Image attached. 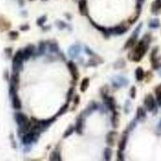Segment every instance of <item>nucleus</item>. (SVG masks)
Listing matches in <instances>:
<instances>
[{"label": "nucleus", "instance_id": "1", "mask_svg": "<svg viewBox=\"0 0 161 161\" xmlns=\"http://www.w3.org/2000/svg\"><path fill=\"white\" fill-rule=\"evenodd\" d=\"M150 42H151V35H148V34L145 35L142 40L139 41V43L135 46V48L131 52V53L129 54V55H131L129 56V59L132 60L135 62H140L147 52Z\"/></svg>", "mask_w": 161, "mask_h": 161}, {"label": "nucleus", "instance_id": "2", "mask_svg": "<svg viewBox=\"0 0 161 161\" xmlns=\"http://www.w3.org/2000/svg\"><path fill=\"white\" fill-rule=\"evenodd\" d=\"M14 119L19 126V133L25 134L31 128V122L29 121L27 117L24 114L21 112H17L14 114Z\"/></svg>", "mask_w": 161, "mask_h": 161}, {"label": "nucleus", "instance_id": "3", "mask_svg": "<svg viewBox=\"0 0 161 161\" xmlns=\"http://www.w3.org/2000/svg\"><path fill=\"white\" fill-rule=\"evenodd\" d=\"M24 57L22 50H18L12 58V69L14 72H19L23 68Z\"/></svg>", "mask_w": 161, "mask_h": 161}, {"label": "nucleus", "instance_id": "4", "mask_svg": "<svg viewBox=\"0 0 161 161\" xmlns=\"http://www.w3.org/2000/svg\"><path fill=\"white\" fill-rule=\"evenodd\" d=\"M141 27H142V24H140V25H139V27H136L135 31L133 32L132 36H130V38L127 40V41L126 42L125 46H124V48H125V49H127V48H131V47H133V46H134V44H135V43H136V40H137L138 35H139V33H140Z\"/></svg>", "mask_w": 161, "mask_h": 161}, {"label": "nucleus", "instance_id": "5", "mask_svg": "<svg viewBox=\"0 0 161 161\" xmlns=\"http://www.w3.org/2000/svg\"><path fill=\"white\" fill-rule=\"evenodd\" d=\"M38 133L35 132L33 130H31V131H29L28 133L27 132L24 134V135L23 136V139H22V141L24 143V144L28 145L33 142L35 139H37V138H38Z\"/></svg>", "mask_w": 161, "mask_h": 161}, {"label": "nucleus", "instance_id": "6", "mask_svg": "<svg viewBox=\"0 0 161 161\" xmlns=\"http://www.w3.org/2000/svg\"><path fill=\"white\" fill-rule=\"evenodd\" d=\"M144 106L148 111H153L156 109V101L152 94H147L144 98Z\"/></svg>", "mask_w": 161, "mask_h": 161}, {"label": "nucleus", "instance_id": "7", "mask_svg": "<svg viewBox=\"0 0 161 161\" xmlns=\"http://www.w3.org/2000/svg\"><path fill=\"white\" fill-rule=\"evenodd\" d=\"M68 68H69V70L71 72V75L72 76L73 80L75 82H77L78 77H79V72H78L77 65H75L72 61H69V62H68Z\"/></svg>", "mask_w": 161, "mask_h": 161}, {"label": "nucleus", "instance_id": "8", "mask_svg": "<svg viewBox=\"0 0 161 161\" xmlns=\"http://www.w3.org/2000/svg\"><path fill=\"white\" fill-rule=\"evenodd\" d=\"M104 99V103L106 104V106L108 107L111 111H114L116 109V103H115V100L114 98L113 97H109L108 95L107 96H105L103 98Z\"/></svg>", "mask_w": 161, "mask_h": 161}, {"label": "nucleus", "instance_id": "9", "mask_svg": "<svg viewBox=\"0 0 161 161\" xmlns=\"http://www.w3.org/2000/svg\"><path fill=\"white\" fill-rule=\"evenodd\" d=\"M109 31H110V34H114V35H122V34H124L125 32H127V27L124 25H118V26H116L113 28L108 29Z\"/></svg>", "mask_w": 161, "mask_h": 161}, {"label": "nucleus", "instance_id": "10", "mask_svg": "<svg viewBox=\"0 0 161 161\" xmlns=\"http://www.w3.org/2000/svg\"><path fill=\"white\" fill-rule=\"evenodd\" d=\"M34 52H35V46L32 45V44H29V45L27 46L26 48H24V50L23 51L24 60H28L29 58L33 55Z\"/></svg>", "mask_w": 161, "mask_h": 161}, {"label": "nucleus", "instance_id": "11", "mask_svg": "<svg viewBox=\"0 0 161 161\" xmlns=\"http://www.w3.org/2000/svg\"><path fill=\"white\" fill-rule=\"evenodd\" d=\"M83 128H84V118L81 115L80 117H78L77 123H76V127H75L76 132H77L78 135H82Z\"/></svg>", "mask_w": 161, "mask_h": 161}, {"label": "nucleus", "instance_id": "12", "mask_svg": "<svg viewBox=\"0 0 161 161\" xmlns=\"http://www.w3.org/2000/svg\"><path fill=\"white\" fill-rule=\"evenodd\" d=\"M78 8L81 14L87 15L88 14V8H87V0H80L78 2Z\"/></svg>", "mask_w": 161, "mask_h": 161}, {"label": "nucleus", "instance_id": "13", "mask_svg": "<svg viewBox=\"0 0 161 161\" xmlns=\"http://www.w3.org/2000/svg\"><path fill=\"white\" fill-rule=\"evenodd\" d=\"M117 135L116 131H110V132L106 135V143L109 146H114V143H115V136Z\"/></svg>", "mask_w": 161, "mask_h": 161}, {"label": "nucleus", "instance_id": "14", "mask_svg": "<svg viewBox=\"0 0 161 161\" xmlns=\"http://www.w3.org/2000/svg\"><path fill=\"white\" fill-rule=\"evenodd\" d=\"M127 139H128V132L127 130L124 131V133L123 134V136H122V139H121L120 142L118 143V149L121 150V151H123V150L126 148V145H127Z\"/></svg>", "mask_w": 161, "mask_h": 161}, {"label": "nucleus", "instance_id": "15", "mask_svg": "<svg viewBox=\"0 0 161 161\" xmlns=\"http://www.w3.org/2000/svg\"><path fill=\"white\" fill-rule=\"evenodd\" d=\"M19 85V72H13L11 77V82H10V85H13V86L18 88Z\"/></svg>", "mask_w": 161, "mask_h": 161}, {"label": "nucleus", "instance_id": "16", "mask_svg": "<svg viewBox=\"0 0 161 161\" xmlns=\"http://www.w3.org/2000/svg\"><path fill=\"white\" fill-rule=\"evenodd\" d=\"M12 106L15 110H20L22 108V102L17 94L12 96Z\"/></svg>", "mask_w": 161, "mask_h": 161}, {"label": "nucleus", "instance_id": "17", "mask_svg": "<svg viewBox=\"0 0 161 161\" xmlns=\"http://www.w3.org/2000/svg\"><path fill=\"white\" fill-rule=\"evenodd\" d=\"M145 77V72L141 67H138L135 69V78L139 82H142Z\"/></svg>", "mask_w": 161, "mask_h": 161}, {"label": "nucleus", "instance_id": "18", "mask_svg": "<svg viewBox=\"0 0 161 161\" xmlns=\"http://www.w3.org/2000/svg\"><path fill=\"white\" fill-rule=\"evenodd\" d=\"M11 27V24L2 17H0V31H4Z\"/></svg>", "mask_w": 161, "mask_h": 161}, {"label": "nucleus", "instance_id": "19", "mask_svg": "<svg viewBox=\"0 0 161 161\" xmlns=\"http://www.w3.org/2000/svg\"><path fill=\"white\" fill-rule=\"evenodd\" d=\"M90 22H91V24L93 25L94 27H95L96 28H98V31H100L101 32V33L103 34L104 36H106V37H108L109 35H110V31H109L108 29H106L105 28V27H101V26H99V25H98L97 24H95L94 21H92L91 19H90Z\"/></svg>", "mask_w": 161, "mask_h": 161}, {"label": "nucleus", "instance_id": "20", "mask_svg": "<svg viewBox=\"0 0 161 161\" xmlns=\"http://www.w3.org/2000/svg\"><path fill=\"white\" fill-rule=\"evenodd\" d=\"M111 123L114 128L118 127V113L116 111H113V114L111 116Z\"/></svg>", "mask_w": 161, "mask_h": 161}, {"label": "nucleus", "instance_id": "21", "mask_svg": "<svg viewBox=\"0 0 161 161\" xmlns=\"http://www.w3.org/2000/svg\"><path fill=\"white\" fill-rule=\"evenodd\" d=\"M161 9V0H156L152 5V12L157 14V11Z\"/></svg>", "mask_w": 161, "mask_h": 161}, {"label": "nucleus", "instance_id": "22", "mask_svg": "<svg viewBox=\"0 0 161 161\" xmlns=\"http://www.w3.org/2000/svg\"><path fill=\"white\" fill-rule=\"evenodd\" d=\"M89 85V78H84V79L82 80V83H81V86H80V89H81V91L82 92H85L86 91V89H88V87Z\"/></svg>", "mask_w": 161, "mask_h": 161}, {"label": "nucleus", "instance_id": "23", "mask_svg": "<svg viewBox=\"0 0 161 161\" xmlns=\"http://www.w3.org/2000/svg\"><path fill=\"white\" fill-rule=\"evenodd\" d=\"M145 117H146L145 111L142 107H139V108L137 109V112H136V119L141 120L143 118H144Z\"/></svg>", "mask_w": 161, "mask_h": 161}, {"label": "nucleus", "instance_id": "24", "mask_svg": "<svg viewBox=\"0 0 161 161\" xmlns=\"http://www.w3.org/2000/svg\"><path fill=\"white\" fill-rule=\"evenodd\" d=\"M155 92H156V95L157 102L159 106H161V84L156 88Z\"/></svg>", "mask_w": 161, "mask_h": 161}, {"label": "nucleus", "instance_id": "25", "mask_svg": "<svg viewBox=\"0 0 161 161\" xmlns=\"http://www.w3.org/2000/svg\"><path fill=\"white\" fill-rule=\"evenodd\" d=\"M50 160H54V161H59L61 160V158H60V155L59 153V152H53L51 153L50 155V158H49Z\"/></svg>", "mask_w": 161, "mask_h": 161}, {"label": "nucleus", "instance_id": "26", "mask_svg": "<svg viewBox=\"0 0 161 161\" xmlns=\"http://www.w3.org/2000/svg\"><path fill=\"white\" fill-rule=\"evenodd\" d=\"M111 156H112V150L109 147H106L104 151V159L106 160H111Z\"/></svg>", "mask_w": 161, "mask_h": 161}, {"label": "nucleus", "instance_id": "27", "mask_svg": "<svg viewBox=\"0 0 161 161\" xmlns=\"http://www.w3.org/2000/svg\"><path fill=\"white\" fill-rule=\"evenodd\" d=\"M149 27L152 28H157L159 27V20L158 19H152L149 23Z\"/></svg>", "mask_w": 161, "mask_h": 161}, {"label": "nucleus", "instance_id": "28", "mask_svg": "<svg viewBox=\"0 0 161 161\" xmlns=\"http://www.w3.org/2000/svg\"><path fill=\"white\" fill-rule=\"evenodd\" d=\"M74 130H75L74 127H72V126H70L68 128L67 130H65V134H64V135H63V137L67 138V137H69V136H70V135H72V133H73Z\"/></svg>", "mask_w": 161, "mask_h": 161}, {"label": "nucleus", "instance_id": "29", "mask_svg": "<svg viewBox=\"0 0 161 161\" xmlns=\"http://www.w3.org/2000/svg\"><path fill=\"white\" fill-rule=\"evenodd\" d=\"M68 108H69V103H66L65 104L64 106L61 107V108L60 109V111H58V113L56 114V116H60V115H62V114H64L67 111Z\"/></svg>", "mask_w": 161, "mask_h": 161}, {"label": "nucleus", "instance_id": "30", "mask_svg": "<svg viewBox=\"0 0 161 161\" xmlns=\"http://www.w3.org/2000/svg\"><path fill=\"white\" fill-rule=\"evenodd\" d=\"M49 48H50V50L53 52V53H56V52H58V49H59L58 44L56 42H52V43H49Z\"/></svg>", "mask_w": 161, "mask_h": 161}, {"label": "nucleus", "instance_id": "31", "mask_svg": "<svg viewBox=\"0 0 161 161\" xmlns=\"http://www.w3.org/2000/svg\"><path fill=\"white\" fill-rule=\"evenodd\" d=\"M8 36H9L10 39L11 40H16L18 37H19V32L17 31H11L8 34Z\"/></svg>", "mask_w": 161, "mask_h": 161}, {"label": "nucleus", "instance_id": "32", "mask_svg": "<svg viewBox=\"0 0 161 161\" xmlns=\"http://www.w3.org/2000/svg\"><path fill=\"white\" fill-rule=\"evenodd\" d=\"M46 20H47V17H46L45 15H43V16L40 17V18L37 19V21H36L37 25H38V26H43V24L45 23Z\"/></svg>", "mask_w": 161, "mask_h": 161}, {"label": "nucleus", "instance_id": "33", "mask_svg": "<svg viewBox=\"0 0 161 161\" xmlns=\"http://www.w3.org/2000/svg\"><path fill=\"white\" fill-rule=\"evenodd\" d=\"M45 48H46V44L44 42H40V44H39V53L40 54H43L44 52H45Z\"/></svg>", "mask_w": 161, "mask_h": 161}, {"label": "nucleus", "instance_id": "34", "mask_svg": "<svg viewBox=\"0 0 161 161\" xmlns=\"http://www.w3.org/2000/svg\"><path fill=\"white\" fill-rule=\"evenodd\" d=\"M73 92H74V89L73 88H70L69 89V91H68V94H67V100H68V103L72 99V95H73Z\"/></svg>", "mask_w": 161, "mask_h": 161}, {"label": "nucleus", "instance_id": "35", "mask_svg": "<svg viewBox=\"0 0 161 161\" xmlns=\"http://www.w3.org/2000/svg\"><path fill=\"white\" fill-rule=\"evenodd\" d=\"M117 160H119V161H123L124 159H125V158H124V155H123V151H121V150L118 149V152H117Z\"/></svg>", "mask_w": 161, "mask_h": 161}, {"label": "nucleus", "instance_id": "36", "mask_svg": "<svg viewBox=\"0 0 161 161\" xmlns=\"http://www.w3.org/2000/svg\"><path fill=\"white\" fill-rule=\"evenodd\" d=\"M130 96L132 99L135 98V96H136V88H135V86H132L130 88Z\"/></svg>", "mask_w": 161, "mask_h": 161}, {"label": "nucleus", "instance_id": "37", "mask_svg": "<svg viewBox=\"0 0 161 161\" xmlns=\"http://www.w3.org/2000/svg\"><path fill=\"white\" fill-rule=\"evenodd\" d=\"M4 52H5V53L7 55V56H9L10 57L12 54V48H6V49L4 50Z\"/></svg>", "mask_w": 161, "mask_h": 161}, {"label": "nucleus", "instance_id": "38", "mask_svg": "<svg viewBox=\"0 0 161 161\" xmlns=\"http://www.w3.org/2000/svg\"><path fill=\"white\" fill-rule=\"evenodd\" d=\"M30 28V27L27 24H24V25H22L20 26V29H21L22 31H27V30H28Z\"/></svg>", "mask_w": 161, "mask_h": 161}, {"label": "nucleus", "instance_id": "39", "mask_svg": "<svg viewBox=\"0 0 161 161\" xmlns=\"http://www.w3.org/2000/svg\"><path fill=\"white\" fill-rule=\"evenodd\" d=\"M73 102H74L75 105L79 104V102H80V96L79 95H77V96L75 97L74 100H73Z\"/></svg>", "mask_w": 161, "mask_h": 161}, {"label": "nucleus", "instance_id": "40", "mask_svg": "<svg viewBox=\"0 0 161 161\" xmlns=\"http://www.w3.org/2000/svg\"><path fill=\"white\" fill-rule=\"evenodd\" d=\"M145 0H137L138 3H140V4H143V2H144Z\"/></svg>", "mask_w": 161, "mask_h": 161}, {"label": "nucleus", "instance_id": "41", "mask_svg": "<svg viewBox=\"0 0 161 161\" xmlns=\"http://www.w3.org/2000/svg\"><path fill=\"white\" fill-rule=\"evenodd\" d=\"M159 75L161 76V65H160V67L159 68Z\"/></svg>", "mask_w": 161, "mask_h": 161}, {"label": "nucleus", "instance_id": "42", "mask_svg": "<svg viewBox=\"0 0 161 161\" xmlns=\"http://www.w3.org/2000/svg\"><path fill=\"white\" fill-rule=\"evenodd\" d=\"M159 126H161V122H160V123H159Z\"/></svg>", "mask_w": 161, "mask_h": 161}]
</instances>
